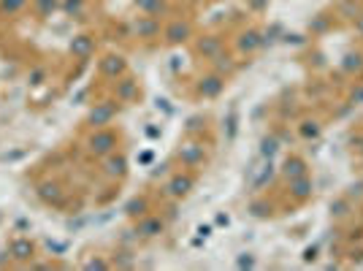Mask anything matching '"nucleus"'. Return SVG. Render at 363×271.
<instances>
[{"label": "nucleus", "mask_w": 363, "mask_h": 271, "mask_svg": "<svg viewBox=\"0 0 363 271\" xmlns=\"http://www.w3.org/2000/svg\"><path fill=\"white\" fill-rule=\"evenodd\" d=\"M163 233H166V220L160 214H155V209L136 220V236L141 239H157Z\"/></svg>", "instance_id": "nucleus-14"}, {"label": "nucleus", "mask_w": 363, "mask_h": 271, "mask_svg": "<svg viewBox=\"0 0 363 271\" xmlns=\"http://www.w3.org/2000/svg\"><path fill=\"white\" fill-rule=\"evenodd\" d=\"M98 68H101V76H104V79H108V82H117L120 76L128 74V60H125L122 55H117V52H108V55H104V57H101Z\"/></svg>", "instance_id": "nucleus-16"}, {"label": "nucleus", "mask_w": 363, "mask_h": 271, "mask_svg": "<svg viewBox=\"0 0 363 271\" xmlns=\"http://www.w3.org/2000/svg\"><path fill=\"white\" fill-rule=\"evenodd\" d=\"M345 104H347L350 109L363 106V79H350L347 90H345Z\"/></svg>", "instance_id": "nucleus-27"}, {"label": "nucleus", "mask_w": 363, "mask_h": 271, "mask_svg": "<svg viewBox=\"0 0 363 271\" xmlns=\"http://www.w3.org/2000/svg\"><path fill=\"white\" fill-rule=\"evenodd\" d=\"M350 147L358 152V157L363 160V128L361 131H355V133L350 136Z\"/></svg>", "instance_id": "nucleus-36"}, {"label": "nucleus", "mask_w": 363, "mask_h": 271, "mask_svg": "<svg viewBox=\"0 0 363 271\" xmlns=\"http://www.w3.org/2000/svg\"><path fill=\"white\" fill-rule=\"evenodd\" d=\"M318 258V247H306L303 250V260H315Z\"/></svg>", "instance_id": "nucleus-38"}, {"label": "nucleus", "mask_w": 363, "mask_h": 271, "mask_svg": "<svg viewBox=\"0 0 363 271\" xmlns=\"http://www.w3.org/2000/svg\"><path fill=\"white\" fill-rule=\"evenodd\" d=\"M225 84H228V76L217 74L214 68H209L206 74H201L193 82V95H196L198 101H214V98L223 95Z\"/></svg>", "instance_id": "nucleus-6"}, {"label": "nucleus", "mask_w": 363, "mask_h": 271, "mask_svg": "<svg viewBox=\"0 0 363 271\" xmlns=\"http://www.w3.org/2000/svg\"><path fill=\"white\" fill-rule=\"evenodd\" d=\"M303 174H309V160L298 155V152H290L288 157H285V163L279 168V177L288 182V179H296V177H303Z\"/></svg>", "instance_id": "nucleus-18"}, {"label": "nucleus", "mask_w": 363, "mask_h": 271, "mask_svg": "<svg viewBox=\"0 0 363 271\" xmlns=\"http://www.w3.org/2000/svg\"><path fill=\"white\" fill-rule=\"evenodd\" d=\"M285 196L290 198V204H293V206H303V204H309V201L315 198V179H312L309 174L296 177V179H288L285 182Z\"/></svg>", "instance_id": "nucleus-9"}, {"label": "nucleus", "mask_w": 363, "mask_h": 271, "mask_svg": "<svg viewBox=\"0 0 363 271\" xmlns=\"http://www.w3.org/2000/svg\"><path fill=\"white\" fill-rule=\"evenodd\" d=\"M212 68L217 71V74H223V76L230 79V76L239 71V60H236V55H233V52H228L225 49V52H220V55L212 60Z\"/></svg>", "instance_id": "nucleus-23"}, {"label": "nucleus", "mask_w": 363, "mask_h": 271, "mask_svg": "<svg viewBox=\"0 0 363 271\" xmlns=\"http://www.w3.org/2000/svg\"><path fill=\"white\" fill-rule=\"evenodd\" d=\"M333 28H336V19H333L331 9L328 11H318V14L309 19V35L312 38H320V35H325Z\"/></svg>", "instance_id": "nucleus-19"}, {"label": "nucleus", "mask_w": 363, "mask_h": 271, "mask_svg": "<svg viewBox=\"0 0 363 271\" xmlns=\"http://www.w3.org/2000/svg\"><path fill=\"white\" fill-rule=\"evenodd\" d=\"M71 55H74L76 60H90L92 55H95V35H76L74 44H71Z\"/></svg>", "instance_id": "nucleus-22"}, {"label": "nucleus", "mask_w": 363, "mask_h": 271, "mask_svg": "<svg viewBox=\"0 0 363 271\" xmlns=\"http://www.w3.org/2000/svg\"><path fill=\"white\" fill-rule=\"evenodd\" d=\"M274 211H277V204L269 201V196H260L257 193V198L250 201V214H255V217H272Z\"/></svg>", "instance_id": "nucleus-25"}, {"label": "nucleus", "mask_w": 363, "mask_h": 271, "mask_svg": "<svg viewBox=\"0 0 363 271\" xmlns=\"http://www.w3.org/2000/svg\"><path fill=\"white\" fill-rule=\"evenodd\" d=\"M62 9H65V14L71 16V19H82L84 9H87V0H65Z\"/></svg>", "instance_id": "nucleus-31"}, {"label": "nucleus", "mask_w": 363, "mask_h": 271, "mask_svg": "<svg viewBox=\"0 0 363 271\" xmlns=\"http://www.w3.org/2000/svg\"><path fill=\"white\" fill-rule=\"evenodd\" d=\"M41 3V14H49V9H55V0H38Z\"/></svg>", "instance_id": "nucleus-39"}, {"label": "nucleus", "mask_w": 363, "mask_h": 271, "mask_svg": "<svg viewBox=\"0 0 363 271\" xmlns=\"http://www.w3.org/2000/svg\"><path fill=\"white\" fill-rule=\"evenodd\" d=\"M272 179H274V163L263 157V166L255 171V177H252V187H250V190L257 196V193H263V190H266V184H272Z\"/></svg>", "instance_id": "nucleus-24"}, {"label": "nucleus", "mask_w": 363, "mask_h": 271, "mask_svg": "<svg viewBox=\"0 0 363 271\" xmlns=\"http://www.w3.org/2000/svg\"><path fill=\"white\" fill-rule=\"evenodd\" d=\"M38 196L44 198L46 204H55V206H57L62 201V196H65V190H62L57 182H44V184L38 187Z\"/></svg>", "instance_id": "nucleus-28"}, {"label": "nucleus", "mask_w": 363, "mask_h": 271, "mask_svg": "<svg viewBox=\"0 0 363 271\" xmlns=\"http://www.w3.org/2000/svg\"><path fill=\"white\" fill-rule=\"evenodd\" d=\"M247 11L250 14H266L269 11V0H247Z\"/></svg>", "instance_id": "nucleus-35"}, {"label": "nucleus", "mask_w": 363, "mask_h": 271, "mask_svg": "<svg viewBox=\"0 0 363 271\" xmlns=\"http://www.w3.org/2000/svg\"><path fill=\"white\" fill-rule=\"evenodd\" d=\"M345 244H363V223L347 228V236H345Z\"/></svg>", "instance_id": "nucleus-34"}, {"label": "nucleus", "mask_w": 363, "mask_h": 271, "mask_svg": "<svg viewBox=\"0 0 363 271\" xmlns=\"http://www.w3.org/2000/svg\"><path fill=\"white\" fill-rule=\"evenodd\" d=\"M117 111H120V101L111 98V101H98L87 114V128H108L111 122L117 120Z\"/></svg>", "instance_id": "nucleus-10"}, {"label": "nucleus", "mask_w": 363, "mask_h": 271, "mask_svg": "<svg viewBox=\"0 0 363 271\" xmlns=\"http://www.w3.org/2000/svg\"><path fill=\"white\" fill-rule=\"evenodd\" d=\"M331 14H333V19H336V25L350 28V25L363 14V0H336L331 6Z\"/></svg>", "instance_id": "nucleus-12"}, {"label": "nucleus", "mask_w": 363, "mask_h": 271, "mask_svg": "<svg viewBox=\"0 0 363 271\" xmlns=\"http://www.w3.org/2000/svg\"><path fill=\"white\" fill-rule=\"evenodd\" d=\"M30 0H0V14H16V11H22L25 6H28Z\"/></svg>", "instance_id": "nucleus-32"}, {"label": "nucleus", "mask_w": 363, "mask_h": 271, "mask_svg": "<svg viewBox=\"0 0 363 271\" xmlns=\"http://www.w3.org/2000/svg\"><path fill=\"white\" fill-rule=\"evenodd\" d=\"M160 35H163V25H160V19L157 16H133V22H130V38H136L141 44H152V41H160Z\"/></svg>", "instance_id": "nucleus-7"}, {"label": "nucleus", "mask_w": 363, "mask_h": 271, "mask_svg": "<svg viewBox=\"0 0 363 271\" xmlns=\"http://www.w3.org/2000/svg\"><path fill=\"white\" fill-rule=\"evenodd\" d=\"M279 147H282V141H279V136L277 133H269L263 141H260V157H266V160H272L274 155L279 152Z\"/></svg>", "instance_id": "nucleus-29"}, {"label": "nucleus", "mask_w": 363, "mask_h": 271, "mask_svg": "<svg viewBox=\"0 0 363 271\" xmlns=\"http://www.w3.org/2000/svg\"><path fill=\"white\" fill-rule=\"evenodd\" d=\"M323 131H325V120L320 114H303L296 122V133H298L301 141H318Z\"/></svg>", "instance_id": "nucleus-15"}, {"label": "nucleus", "mask_w": 363, "mask_h": 271, "mask_svg": "<svg viewBox=\"0 0 363 271\" xmlns=\"http://www.w3.org/2000/svg\"><path fill=\"white\" fill-rule=\"evenodd\" d=\"M174 157L182 163V168H190V171L198 174V171H203L209 166V144L203 138H198V136H187L184 141H179Z\"/></svg>", "instance_id": "nucleus-1"}, {"label": "nucleus", "mask_w": 363, "mask_h": 271, "mask_svg": "<svg viewBox=\"0 0 363 271\" xmlns=\"http://www.w3.org/2000/svg\"><path fill=\"white\" fill-rule=\"evenodd\" d=\"M339 74L345 79H363V46H352L342 55Z\"/></svg>", "instance_id": "nucleus-13"}, {"label": "nucleus", "mask_w": 363, "mask_h": 271, "mask_svg": "<svg viewBox=\"0 0 363 271\" xmlns=\"http://www.w3.org/2000/svg\"><path fill=\"white\" fill-rule=\"evenodd\" d=\"M138 9V14H147V16H171V3L168 0H133Z\"/></svg>", "instance_id": "nucleus-20"}, {"label": "nucleus", "mask_w": 363, "mask_h": 271, "mask_svg": "<svg viewBox=\"0 0 363 271\" xmlns=\"http://www.w3.org/2000/svg\"><path fill=\"white\" fill-rule=\"evenodd\" d=\"M101 160H104V174H106L108 179L122 182L128 177V157H125L120 150L106 155V157H101Z\"/></svg>", "instance_id": "nucleus-17"}, {"label": "nucleus", "mask_w": 363, "mask_h": 271, "mask_svg": "<svg viewBox=\"0 0 363 271\" xmlns=\"http://www.w3.org/2000/svg\"><path fill=\"white\" fill-rule=\"evenodd\" d=\"M230 44H233V55L236 57H252V55H257L263 49V31L257 25H244L230 38Z\"/></svg>", "instance_id": "nucleus-4"}, {"label": "nucleus", "mask_w": 363, "mask_h": 271, "mask_svg": "<svg viewBox=\"0 0 363 271\" xmlns=\"http://www.w3.org/2000/svg\"><path fill=\"white\" fill-rule=\"evenodd\" d=\"M125 211H128V217L130 220H138V217H144V214H150L152 211V201H150V196H138V198H133L128 206H125Z\"/></svg>", "instance_id": "nucleus-26"}, {"label": "nucleus", "mask_w": 363, "mask_h": 271, "mask_svg": "<svg viewBox=\"0 0 363 271\" xmlns=\"http://www.w3.org/2000/svg\"><path fill=\"white\" fill-rule=\"evenodd\" d=\"M355 214V204H352V196H339L331 201V217L336 223H345V220H352Z\"/></svg>", "instance_id": "nucleus-21"}, {"label": "nucleus", "mask_w": 363, "mask_h": 271, "mask_svg": "<svg viewBox=\"0 0 363 271\" xmlns=\"http://www.w3.org/2000/svg\"><path fill=\"white\" fill-rule=\"evenodd\" d=\"M190 44H193V55H196L198 60L212 62L220 52L228 49V38L225 33H196V38Z\"/></svg>", "instance_id": "nucleus-5"}, {"label": "nucleus", "mask_w": 363, "mask_h": 271, "mask_svg": "<svg viewBox=\"0 0 363 271\" xmlns=\"http://www.w3.org/2000/svg\"><path fill=\"white\" fill-rule=\"evenodd\" d=\"M122 144V133L117 128H90V133L84 136V150L90 152L92 157H106L111 152H117Z\"/></svg>", "instance_id": "nucleus-2"}, {"label": "nucleus", "mask_w": 363, "mask_h": 271, "mask_svg": "<svg viewBox=\"0 0 363 271\" xmlns=\"http://www.w3.org/2000/svg\"><path fill=\"white\" fill-rule=\"evenodd\" d=\"M111 92H114V98L125 106H133L141 101V84H138V79H133L130 74L120 76V79L114 82Z\"/></svg>", "instance_id": "nucleus-11"}, {"label": "nucleus", "mask_w": 363, "mask_h": 271, "mask_svg": "<svg viewBox=\"0 0 363 271\" xmlns=\"http://www.w3.org/2000/svg\"><path fill=\"white\" fill-rule=\"evenodd\" d=\"M196 38V25L190 16H171L163 25V35L160 41L166 46H184Z\"/></svg>", "instance_id": "nucleus-3"}, {"label": "nucleus", "mask_w": 363, "mask_h": 271, "mask_svg": "<svg viewBox=\"0 0 363 271\" xmlns=\"http://www.w3.org/2000/svg\"><path fill=\"white\" fill-rule=\"evenodd\" d=\"M347 263L350 266H363V244H347Z\"/></svg>", "instance_id": "nucleus-33"}, {"label": "nucleus", "mask_w": 363, "mask_h": 271, "mask_svg": "<svg viewBox=\"0 0 363 271\" xmlns=\"http://www.w3.org/2000/svg\"><path fill=\"white\" fill-rule=\"evenodd\" d=\"M11 253H14V258H22V260H30L33 253H35V247H33V241L28 239H19L11 244Z\"/></svg>", "instance_id": "nucleus-30"}, {"label": "nucleus", "mask_w": 363, "mask_h": 271, "mask_svg": "<svg viewBox=\"0 0 363 271\" xmlns=\"http://www.w3.org/2000/svg\"><path fill=\"white\" fill-rule=\"evenodd\" d=\"M350 28H352V33L358 35V41H361V44H363V14L358 16V19H355V22L350 25Z\"/></svg>", "instance_id": "nucleus-37"}, {"label": "nucleus", "mask_w": 363, "mask_h": 271, "mask_svg": "<svg viewBox=\"0 0 363 271\" xmlns=\"http://www.w3.org/2000/svg\"><path fill=\"white\" fill-rule=\"evenodd\" d=\"M196 171H190V168H179V171H174L171 174V179L166 182V196L174 198V201H182V198H187L193 193V187H196Z\"/></svg>", "instance_id": "nucleus-8"}]
</instances>
